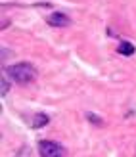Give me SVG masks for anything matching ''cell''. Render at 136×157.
<instances>
[{"label": "cell", "mask_w": 136, "mask_h": 157, "mask_svg": "<svg viewBox=\"0 0 136 157\" xmlns=\"http://www.w3.org/2000/svg\"><path fill=\"white\" fill-rule=\"evenodd\" d=\"M4 73L10 75L17 84H29V82H33L35 78H37V75H38L37 69L31 65V63H27V61H21V63L10 65Z\"/></svg>", "instance_id": "1"}, {"label": "cell", "mask_w": 136, "mask_h": 157, "mask_svg": "<svg viewBox=\"0 0 136 157\" xmlns=\"http://www.w3.org/2000/svg\"><path fill=\"white\" fill-rule=\"evenodd\" d=\"M38 153L41 157H63V147L52 140H41L38 142Z\"/></svg>", "instance_id": "2"}, {"label": "cell", "mask_w": 136, "mask_h": 157, "mask_svg": "<svg viewBox=\"0 0 136 157\" xmlns=\"http://www.w3.org/2000/svg\"><path fill=\"white\" fill-rule=\"evenodd\" d=\"M46 23L48 25H52V27H67L69 25V17L65 13H61V12H54V13H50L46 17Z\"/></svg>", "instance_id": "3"}, {"label": "cell", "mask_w": 136, "mask_h": 157, "mask_svg": "<svg viewBox=\"0 0 136 157\" xmlns=\"http://www.w3.org/2000/svg\"><path fill=\"white\" fill-rule=\"evenodd\" d=\"M48 123H50V117H48L46 113H37V115L33 117L31 127H33V128H42V127H46Z\"/></svg>", "instance_id": "4"}, {"label": "cell", "mask_w": 136, "mask_h": 157, "mask_svg": "<svg viewBox=\"0 0 136 157\" xmlns=\"http://www.w3.org/2000/svg\"><path fill=\"white\" fill-rule=\"evenodd\" d=\"M117 52L123 54V56H132V54H134V46L130 42H121L117 46Z\"/></svg>", "instance_id": "5"}, {"label": "cell", "mask_w": 136, "mask_h": 157, "mask_svg": "<svg viewBox=\"0 0 136 157\" xmlns=\"http://www.w3.org/2000/svg\"><path fill=\"white\" fill-rule=\"evenodd\" d=\"M86 119H90V123H94V124H102V119L96 117V115H92V113H86Z\"/></svg>", "instance_id": "6"}, {"label": "cell", "mask_w": 136, "mask_h": 157, "mask_svg": "<svg viewBox=\"0 0 136 157\" xmlns=\"http://www.w3.org/2000/svg\"><path fill=\"white\" fill-rule=\"evenodd\" d=\"M6 92H8V86H6V77H2V98L6 96Z\"/></svg>", "instance_id": "7"}]
</instances>
